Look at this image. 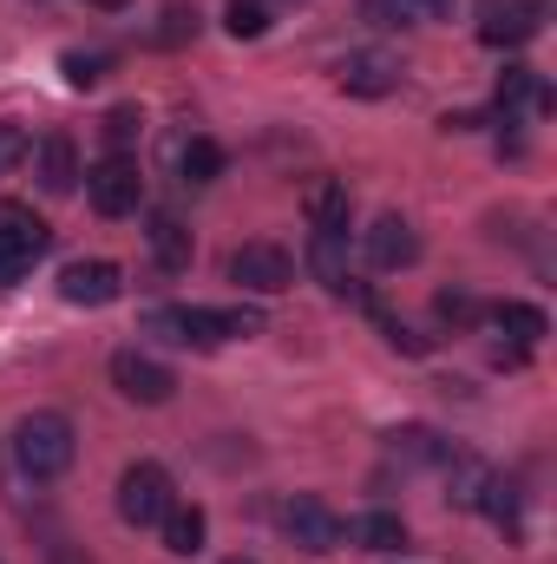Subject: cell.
<instances>
[{
	"instance_id": "cell-19",
	"label": "cell",
	"mask_w": 557,
	"mask_h": 564,
	"mask_svg": "<svg viewBox=\"0 0 557 564\" xmlns=\"http://www.w3.org/2000/svg\"><path fill=\"white\" fill-rule=\"evenodd\" d=\"M492 322H499V335H512L518 348H532V341H545V335H551L545 308H532V302H499V308H492Z\"/></svg>"
},
{
	"instance_id": "cell-16",
	"label": "cell",
	"mask_w": 557,
	"mask_h": 564,
	"mask_svg": "<svg viewBox=\"0 0 557 564\" xmlns=\"http://www.w3.org/2000/svg\"><path fill=\"white\" fill-rule=\"evenodd\" d=\"M157 532H164V552H171V558H197V552H204V532H210V519H204V506H184V499H171V512L157 519Z\"/></svg>"
},
{
	"instance_id": "cell-21",
	"label": "cell",
	"mask_w": 557,
	"mask_h": 564,
	"mask_svg": "<svg viewBox=\"0 0 557 564\" xmlns=\"http://www.w3.org/2000/svg\"><path fill=\"white\" fill-rule=\"evenodd\" d=\"M223 26H230V40H263L270 33V7L263 0H230L223 7Z\"/></svg>"
},
{
	"instance_id": "cell-29",
	"label": "cell",
	"mask_w": 557,
	"mask_h": 564,
	"mask_svg": "<svg viewBox=\"0 0 557 564\" xmlns=\"http://www.w3.org/2000/svg\"><path fill=\"white\" fill-rule=\"evenodd\" d=\"M26 151H33V144H26V132H20V126H0V171H13Z\"/></svg>"
},
{
	"instance_id": "cell-24",
	"label": "cell",
	"mask_w": 557,
	"mask_h": 564,
	"mask_svg": "<svg viewBox=\"0 0 557 564\" xmlns=\"http://www.w3.org/2000/svg\"><path fill=\"white\" fill-rule=\"evenodd\" d=\"M139 132H144L139 106H112V112H106V144H112V158H125V144H139Z\"/></svg>"
},
{
	"instance_id": "cell-13",
	"label": "cell",
	"mask_w": 557,
	"mask_h": 564,
	"mask_svg": "<svg viewBox=\"0 0 557 564\" xmlns=\"http://www.w3.org/2000/svg\"><path fill=\"white\" fill-rule=\"evenodd\" d=\"M33 158V177H40V191L46 197H73L79 191V144L66 139V132H53V139H40V151H26Z\"/></svg>"
},
{
	"instance_id": "cell-5",
	"label": "cell",
	"mask_w": 557,
	"mask_h": 564,
	"mask_svg": "<svg viewBox=\"0 0 557 564\" xmlns=\"http://www.w3.org/2000/svg\"><path fill=\"white\" fill-rule=\"evenodd\" d=\"M282 532H288L295 552H315V558L341 545V519H335V506L315 499V492H288V499H282Z\"/></svg>"
},
{
	"instance_id": "cell-27",
	"label": "cell",
	"mask_w": 557,
	"mask_h": 564,
	"mask_svg": "<svg viewBox=\"0 0 557 564\" xmlns=\"http://www.w3.org/2000/svg\"><path fill=\"white\" fill-rule=\"evenodd\" d=\"M361 20H368V26H414L419 7L414 0H361Z\"/></svg>"
},
{
	"instance_id": "cell-11",
	"label": "cell",
	"mask_w": 557,
	"mask_h": 564,
	"mask_svg": "<svg viewBox=\"0 0 557 564\" xmlns=\"http://www.w3.org/2000/svg\"><path fill=\"white\" fill-rule=\"evenodd\" d=\"M335 86H341L348 99H387V93L401 86V59H394V53H348V59L335 66Z\"/></svg>"
},
{
	"instance_id": "cell-10",
	"label": "cell",
	"mask_w": 557,
	"mask_h": 564,
	"mask_svg": "<svg viewBox=\"0 0 557 564\" xmlns=\"http://www.w3.org/2000/svg\"><path fill=\"white\" fill-rule=\"evenodd\" d=\"M59 295H66L73 308H106V302H119V295H125V270H119V263H106V257L66 263V270H59Z\"/></svg>"
},
{
	"instance_id": "cell-4",
	"label": "cell",
	"mask_w": 557,
	"mask_h": 564,
	"mask_svg": "<svg viewBox=\"0 0 557 564\" xmlns=\"http://www.w3.org/2000/svg\"><path fill=\"white\" fill-rule=\"evenodd\" d=\"M171 473L157 466V459H139V466H125L119 473V519L125 525H139V532H151L164 512H171Z\"/></svg>"
},
{
	"instance_id": "cell-22",
	"label": "cell",
	"mask_w": 557,
	"mask_h": 564,
	"mask_svg": "<svg viewBox=\"0 0 557 564\" xmlns=\"http://www.w3.org/2000/svg\"><path fill=\"white\" fill-rule=\"evenodd\" d=\"M387 440H394V453H407V459H433V466H446V440L426 433V426H401V433H387Z\"/></svg>"
},
{
	"instance_id": "cell-20",
	"label": "cell",
	"mask_w": 557,
	"mask_h": 564,
	"mask_svg": "<svg viewBox=\"0 0 557 564\" xmlns=\"http://www.w3.org/2000/svg\"><path fill=\"white\" fill-rule=\"evenodd\" d=\"M308 270L341 295V282H348V237H315L308 243Z\"/></svg>"
},
{
	"instance_id": "cell-9",
	"label": "cell",
	"mask_w": 557,
	"mask_h": 564,
	"mask_svg": "<svg viewBox=\"0 0 557 564\" xmlns=\"http://www.w3.org/2000/svg\"><path fill=\"white\" fill-rule=\"evenodd\" d=\"M545 26V0H479V40L485 46H525Z\"/></svg>"
},
{
	"instance_id": "cell-12",
	"label": "cell",
	"mask_w": 557,
	"mask_h": 564,
	"mask_svg": "<svg viewBox=\"0 0 557 564\" xmlns=\"http://www.w3.org/2000/svg\"><path fill=\"white\" fill-rule=\"evenodd\" d=\"M361 250H368V263L374 270H407V263H419V230L407 224V217H374L368 224V237H361Z\"/></svg>"
},
{
	"instance_id": "cell-2",
	"label": "cell",
	"mask_w": 557,
	"mask_h": 564,
	"mask_svg": "<svg viewBox=\"0 0 557 564\" xmlns=\"http://www.w3.org/2000/svg\"><path fill=\"white\" fill-rule=\"evenodd\" d=\"M73 459H79V433H73L66 414H26V421L13 426V466H20L33 486L59 479Z\"/></svg>"
},
{
	"instance_id": "cell-17",
	"label": "cell",
	"mask_w": 557,
	"mask_h": 564,
	"mask_svg": "<svg viewBox=\"0 0 557 564\" xmlns=\"http://www.w3.org/2000/svg\"><path fill=\"white\" fill-rule=\"evenodd\" d=\"M341 539L361 545V552H401V545H407V525H401L394 512H361V519L341 525Z\"/></svg>"
},
{
	"instance_id": "cell-1",
	"label": "cell",
	"mask_w": 557,
	"mask_h": 564,
	"mask_svg": "<svg viewBox=\"0 0 557 564\" xmlns=\"http://www.w3.org/2000/svg\"><path fill=\"white\" fill-rule=\"evenodd\" d=\"M144 335L177 341V348H217L230 335H263L256 308H184V302H157L144 308Z\"/></svg>"
},
{
	"instance_id": "cell-32",
	"label": "cell",
	"mask_w": 557,
	"mask_h": 564,
	"mask_svg": "<svg viewBox=\"0 0 557 564\" xmlns=\"http://www.w3.org/2000/svg\"><path fill=\"white\" fill-rule=\"evenodd\" d=\"M86 7H106V13H119V7H125V0H86Z\"/></svg>"
},
{
	"instance_id": "cell-31",
	"label": "cell",
	"mask_w": 557,
	"mask_h": 564,
	"mask_svg": "<svg viewBox=\"0 0 557 564\" xmlns=\"http://www.w3.org/2000/svg\"><path fill=\"white\" fill-rule=\"evenodd\" d=\"M419 7V20H446V13H452V0H414Z\"/></svg>"
},
{
	"instance_id": "cell-15",
	"label": "cell",
	"mask_w": 557,
	"mask_h": 564,
	"mask_svg": "<svg viewBox=\"0 0 557 564\" xmlns=\"http://www.w3.org/2000/svg\"><path fill=\"white\" fill-rule=\"evenodd\" d=\"M144 243H151V257H157V270H190V257H197V243H190V230L171 217V210H157L151 224H144Z\"/></svg>"
},
{
	"instance_id": "cell-7",
	"label": "cell",
	"mask_w": 557,
	"mask_h": 564,
	"mask_svg": "<svg viewBox=\"0 0 557 564\" xmlns=\"http://www.w3.org/2000/svg\"><path fill=\"white\" fill-rule=\"evenodd\" d=\"M112 388H119L125 401H139V408H164V401L177 394V375H171L157 355H144V348H119V355H112Z\"/></svg>"
},
{
	"instance_id": "cell-33",
	"label": "cell",
	"mask_w": 557,
	"mask_h": 564,
	"mask_svg": "<svg viewBox=\"0 0 557 564\" xmlns=\"http://www.w3.org/2000/svg\"><path fill=\"white\" fill-rule=\"evenodd\" d=\"M223 564H256V558H223Z\"/></svg>"
},
{
	"instance_id": "cell-14",
	"label": "cell",
	"mask_w": 557,
	"mask_h": 564,
	"mask_svg": "<svg viewBox=\"0 0 557 564\" xmlns=\"http://www.w3.org/2000/svg\"><path fill=\"white\" fill-rule=\"evenodd\" d=\"M302 217L315 224V237H348V217H354L348 184H341V177H315V184L302 191Z\"/></svg>"
},
{
	"instance_id": "cell-26",
	"label": "cell",
	"mask_w": 557,
	"mask_h": 564,
	"mask_svg": "<svg viewBox=\"0 0 557 564\" xmlns=\"http://www.w3.org/2000/svg\"><path fill=\"white\" fill-rule=\"evenodd\" d=\"M433 315L452 322V328H472V322H479V302H472L466 289H439V295H433Z\"/></svg>"
},
{
	"instance_id": "cell-25",
	"label": "cell",
	"mask_w": 557,
	"mask_h": 564,
	"mask_svg": "<svg viewBox=\"0 0 557 564\" xmlns=\"http://www.w3.org/2000/svg\"><path fill=\"white\" fill-rule=\"evenodd\" d=\"M59 73H66V86H73V93H86V86H99V79H106V53H66V59H59Z\"/></svg>"
},
{
	"instance_id": "cell-8",
	"label": "cell",
	"mask_w": 557,
	"mask_h": 564,
	"mask_svg": "<svg viewBox=\"0 0 557 564\" xmlns=\"http://www.w3.org/2000/svg\"><path fill=\"white\" fill-rule=\"evenodd\" d=\"M230 282L237 289H256V295H282L288 282H295V257L282 250V243H237L230 250Z\"/></svg>"
},
{
	"instance_id": "cell-28",
	"label": "cell",
	"mask_w": 557,
	"mask_h": 564,
	"mask_svg": "<svg viewBox=\"0 0 557 564\" xmlns=\"http://www.w3.org/2000/svg\"><path fill=\"white\" fill-rule=\"evenodd\" d=\"M368 315H374V322H381V335H387V341H394V348H401V355H426V348H433V341H426V335H414V328H407V322H394V315H387V308H381V302H374V308H368Z\"/></svg>"
},
{
	"instance_id": "cell-23",
	"label": "cell",
	"mask_w": 557,
	"mask_h": 564,
	"mask_svg": "<svg viewBox=\"0 0 557 564\" xmlns=\"http://www.w3.org/2000/svg\"><path fill=\"white\" fill-rule=\"evenodd\" d=\"M197 7H184V0H171L164 7V20H157V46H184V40H197Z\"/></svg>"
},
{
	"instance_id": "cell-30",
	"label": "cell",
	"mask_w": 557,
	"mask_h": 564,
	"mask_svg": "<svg viewBox=\"0 0 557 564\" xmlns=\"http://www.w3.org/2000/svg\"><path fill=\"white\" fill-rule=\"evenodd\" d=\"M46 564H92V558H86L79 545H66V539H59V545H46Z\"/></svg>"
},
{
	"instance_id": "cell-18",
	"label": "cell",
	"mask_w": 557,
	"mask_h": 564,
	"mask_svg": "<svg viewBox=\"0 0 557 564\" xmlns=\"http://www.w3.org/2000/svg\"><path fill=\"white\" fill-rule=\"evenodd\" d=\"M177 177H184V184H217V177H223V144L217 139H184L177 144Z\"/></svg>"
},
{
	"instance_id": "cell-6",
	"label": "cell",
	"mask_w": 557,
	"mask_h": 564,
	"mask_svg": "<svg viewBox=\"0 0 557 564\" xmlns=\"http://www.w3.org/2000/svg\"><path fill=\"white\" fill-rule=\"evenodd\" d=\"M86 197H92V210L99 217H132L144 204V177H139V164L132 158H99L92 171H86Z\"/></svg>"
},
{
	"instance_id": "cell-3",
	"label": "cell",
	"mask_w": 557,
	"mask_h": 564,
	"mask_svg": "<svg viewBox=\"0 0 557 564\" xmlns=\"http://www.w3.org/2000/svg\"><path fill=\"white\" fill-rule=\"evenodd\" d=\"M46 243H53L46 217H33V204L7 197V204H0V289H13V282L26 276V270L46 257Z\"/></svg>"
}]
</instances>
